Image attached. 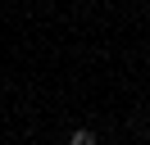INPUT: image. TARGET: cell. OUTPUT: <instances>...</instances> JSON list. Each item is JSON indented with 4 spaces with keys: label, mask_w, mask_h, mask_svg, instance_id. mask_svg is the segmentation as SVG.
I'll return each instance as SVG.
<instances>
[{
    "label": "cell",
    "mask_w": 150,
    "mask_h": 145,
    "mask_svg": "<svg viewBox=\"0 0 150 145\" xmlns=\"http://www.w3.org/2000/svg\"><path fill=\"white\" fill-rule=\"evenodd\" d=\"M68 145H96V136L82 127V132H73V136H68Z\"/></svg>",
    "instance_id": "6da1fadb"
}]
</instances>
